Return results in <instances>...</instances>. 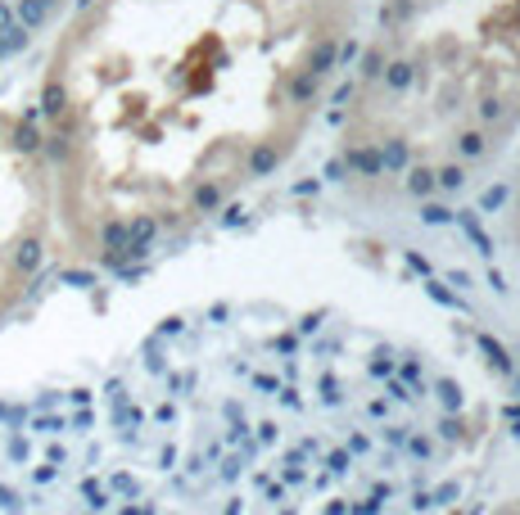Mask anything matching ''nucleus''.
Listing matches in <instances>:
<instances>
[{
	"instance_id": "nucleus-1",
	"label": "nucleus",
	"mask_w": 520,
	"mask_h": 515,
	"mask_svg": "<svg viewBox=\"0 0 520 515\" xmlns=\"http://www.w3.org/2000/svg\"><path fill=\"white\" fill-rule=\"evenodd\" d=\"M358 37V0H78L37 127L59 244L127 272L277 176Z\"/></svg>"
},
{
	"instance_id": "nucleus-2",
	"label": "nucleus",
	"mask_w": 520,
	"mask_h": 515,
	"mask_svg": "<svg viewBox=\"0 0 520 515\" xmlns=\"http://www.w3.org/2000/svg\"><path fill=\"white\" fill-rule=\"evenodd\" d=\"M349 68L344 181L452 194L520 136V0H380Z\"/></svg>"
},
{
	"instance_id": "nucleus-3",
	"label": "nucleus",
	"mask_w": 520,
	"mask_h": 515,
	"mask_svg": "<svg viewBox=\"0 0 520 515\" xmlns=\"http://www.w3.org/2000/svg\"><path fill=\"white\" fill-rule=\"evenodd\" d=\"M59 253V208L41 127L19 109H0V321L37 294Z\"/></svg>"
},
{
	"instance_id": "nucleus-4",
	"label": "nucleus",
	"mask_w": 520,
	"mask_h": 515,
	"mask_svg": "<svg viewBox=\"0 0 520 515\" xmlns=\"http://www.w3.org/2000/svg\"><path fill=\"white\" fill-rule=\"evenodd\" d=\"M488 515H520V497H511V501H502V506H493Z\"/></svg>"
},
{
	"instance_id": "nucleus-5",
	"label": "nucleus",
	"mask_w": 520,
	"mask_h": 515,
	"mask_svg": "<svg viewBox=\"0 0 520 515\" xmlns=\"http://www.w3.org/2000/svg\"><path fill=\"white\" fill-rule=\"evenodd\" d=\"M511 235H515V244H520V185H515V212H511Z\"/></svg>"
}]
</instances>
